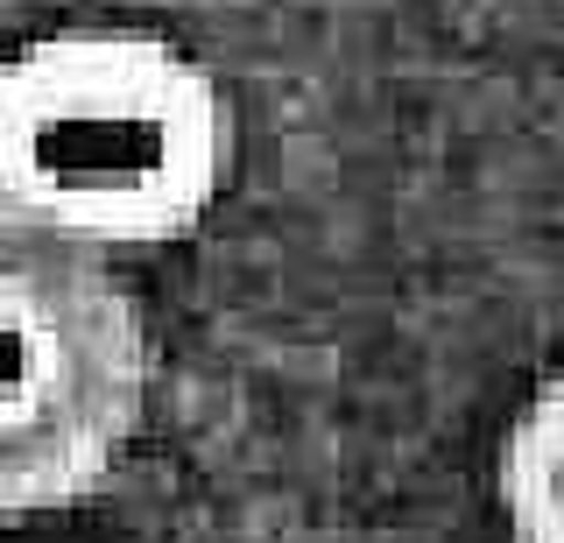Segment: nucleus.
<instances>
[{"mask_svg":"<svg viewBox=\"0 0 564 543\" xmlns=\"http://www.w3.org/2000/svg\"><path fill=\"white\" fill-rule=\"evenodd\" d=\"M149 410V332L113 261L0 219V522L113 480Z\"/></svg>","mask_w":564,"mask_h":543,"instance_id":"nucleus-2","label":"nucleus"},{"mask_svg":"<svg viewBox=\"0 0 564 543\" xmlns=\"http://www.w3.org/2000/svg\"><path fill=\"white\" fill-rule=\"evenodd\" d=\"M501 515L516 543H564V367L501 437Z\"/></svg>","mask_w":564,"mask_h":543,"instance_id":"nucleus-3","label":"nucleus"},{"mask_svg":"<svg viewBox=\"0 0 564 543\" xmlns=\"http://www.w3.org/2000/svg\"><path fill=\"white\" fill-rule=\"evenodd\" d=\"M226 99L141 29H57L0 64V219L99 261L184 240L226 184Z\"/></svg>","mask_w":564,"mask_h":543,"instance_id":"nucleus-1","label":"nucleus"}]
</instances>
